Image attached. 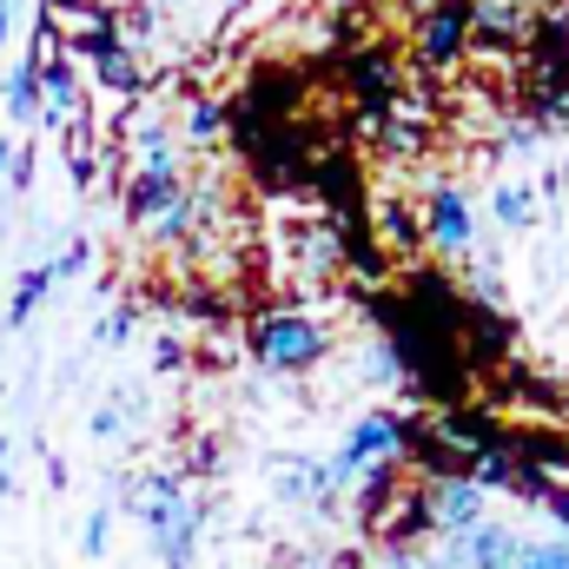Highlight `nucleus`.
Returning <instances> with one entry per match:
<instances>
[{
	"instance_id": "nucleus-6",
	"label": "nucleus",
	"mask_w": 569,
	"mask_h": 569,
	"mask_svg": "<svg viewBox=\"0 0 569 569\" xmlns=\"http://www.w3.org/2000/svg\"><path fill=\"white\" fill-rule=\"evenodd\" d=\"M517 550H523V537H517L510 523L483 517V523H470V530L443 537V543H437V563H443V569H510Z\"/></svg>"
},
{
	"instance_id": "nucleus-14",
	"label": "nucleus",
	"mask_w": 569,
	"mask_h": 569,
	"mask_svg": "<svg viewBox=\"0 0 569 569\" xmlns=\"http://www.w3.org/2000/svg\"><path fill=\"white\" fill-rule=\"evenodd\" d=\"M405 7H411V13H430V7H443V0H405Z\"/></svg>"
},
{
	"instance_id": "nucleus-13",
	"label": "nucleus",
	"mask_w": 569,
	"mask_h": 569,
	"mask_svg": "<svg viewBox=\"0 0 569 569\" xmlns=\"http://www.w3.org/2000/svg\"><path fill=\"white\" fill-rule=\"evenodd\" d=\"M543 120H550L557 133H569V87L557 93V100H550V107H543Z\"/></svg>"
},
{
	"instance_id": "nucleus-16",
	"label": "nucleus",
	"mask_w": 569,
	"mask_h": 569,
	"mask_svg": "<svg viewBox=\"0 0 569 569\" xmlns=\"http://www.w3.org/2000/svg\"><path fill=\"white\" fill-rule=\"evenodd\" d=\"M503 7H537V0H503Z\"/></svg>"
},
{
	"instance_id": "nucleus-15",
	"label": "nucleus",
	"mask_w": 569,
	"mask_h": 569,
	"mask_svg": "<svg viewBox=\"0 0 569 569\" xmlns=\"http://www.w3.org/2000/svg\"><path fill=\"white\" fill-rule=\"evenodd\" d=\"M557 186H563V192H569V152H563V166H557Z\"/></svg>"
},
{
	"instance_id": "nucleus-4",
	"label": "nucleus",
	"mask_w": 569,
	"mask_h": 569,
	"mask_svg": "<svg viewBox=\"0 0 569 569\" xmlns=\"http://www.w3.org/2000/svg\"><path fill=\"white\" fill-rule=\"evenodd\" d=\"M272 483H279L284 503H311V510H331L345 497V477L331 457H311V450H284L272 457Z\"/></svg>"
},
{
	"instance_id": "nucleus-3",
	"label": "nucleus",
	"mask_w": 569,
	"mask_h": 569,
	"mask_svg": "<svg viewBox=\"0 0 569 569\" xmlns=\"http://www.w3.org/2000/svg\"><path fill=\"white\" fill-rule=\"evenodd\" d=\"M405 457V425L398 418H385V411H365L358 425L345 430V443H338V477L345 483H358L365 470H385V463H398Z\"/></svg>"
},
{
	"instance_id": "nucleus-9",
	"label": "nucleus",
	"mask_w": 569,
	"mask_h": 569,
	"mask_svg": "<svg viewBox=\"0 0 569 569\" xmlns=\"http://www.w3.org/2000/svg\"><path fill=\"white\" fill-rule=\"evenodd\" d=\"M490 212H497L503 232H530V226H537V192H530L523 179H497V186H490Z\"/></svg>"
},
{
	"instance_id": "nucleus-12",
	"label": "nucleus",
	"mask_w": 569,
	"mask_h": 569,
	"mask_svg": "<svg viewBox=\"0 0 569 569\" xmlns=\"http://www.w3.org/2000/svg\"><path fill=\"white\" fill-rule=\"evenodd\" d=\"M385 569H443V563H437V550L411 543V550H385Z\"/></svg>"
},
{
	"instance_id": "nucleus-11",
	"label": "nucleus",
	"mask_w": 569,
	"mask_h": 569,
	"mask_svg": "<svg viewBox=\"0 0 569 569\" xmlns=\"http://www.w3.org/2000/svg\"><path fill=\"white\" fill-rule=\"evenodd\" d=\"M510 569H569V543H523Z\"/></svg>"
},
{
	"instance_id": "nucleus-2",
	"label": "nucleus",
	"mask_w": 569,
	"mask_h": 569,
	"mask_svg": "<svg viewBox=\"0 0 569 569\" xmlns=\"http://www.w3.org/2000/svg\"><path fill=\"white\" fill-rule=\"evenodd\" d=\"M425 239L443 259H470L477 252V199L450 179H430L425 186Z\"/></svg>"
},
{
	"instance_id": "nucleus-8",
	"label": "nucleus",
	"mask_w": 569,
	"mask_h": 569,
	"mask_svg": "<svg viewBox=\"0 0 569 569\" xmlns=\"http://www.w3.org/2000/svg\"><path fill=\"white\" fill-rule=\"evenodd\" d=\"M537 20L530 7H503V0H470V47H530Z\"/></svg>"
},
{
	"instance_id": "nucleus-10",
	"label": "nucleus",
	"mask_w": 569,
	"mask_h": 569,
	"mask_svg": "<svg viewBox=\"0 0 569 569\" xmlns=\"http://www.w3.org/2000/svg\"><path fill=\"white\" fill-rule=\"evenodd\" d=\"M186 140H192V146H219V140H226V113H219V107H206V100H199V107H186Z\"/></svg>"
},
{
	"instance_id": "nucleus-5",
	"label": "nucleus",
	"mask_w": 569,
	"mask_h": 569,
	"mask_svg": "<svg viewBox=\"0 0 569 569\" xmlns=\"http://www.w3.org/2000/svg\"><path fill=\"white\" fill-rule=\"evenodd\" d=\"M490 517V490L470 483V477H425V530L437 537H457L470 523Z\"/></svg>"
},
{
	"instance_id": "nucleus-1",
	"label": "nucleus",
	"mask_w": 569,
	"mask_h": 569,
	"mask_svg": "<svg viewBox=\"0 0 569 569\" xmlns=\"http://www.w3.org/2000/svg\"><path fill=\"white\" fill-rule=\"evenodd\" d=\"M252 358L266 365V371H311L325 351H331V331H325V318H311V311H266V318H252Z\"/></svg>"
},
{
	"instance_id": "nucleus-7",
	"label": "nucleus",
	"mask_w": 569,
	"mask_h": 569,
	"mask_svg": "<svg viewBox=\"0 0 569 569\" xmlns=\"http://www.w3.org/2000/svg\"><path fill=\"white\" fill-rule=\"evenodd\" d=\"M411 40H418V60H425V67H437V73L457 67V60L470 53V0H443V7L418 13Z\"/></svg>"
}]
</instances>
